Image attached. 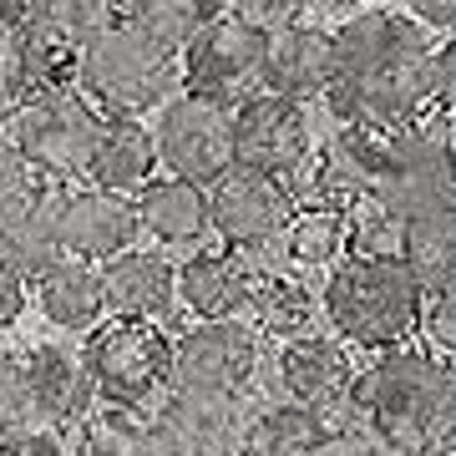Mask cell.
Segmentation results:
<instances>
[{
	"instance_id": "obj_12",
	"label": "cell",
	"mask_w": 456,
	"mask_h": 456,
	"mask_svg": "<svg viewBox=\"0 0 456 456\" xmlns=\"http://www.w3.org/2000/svg\"><path fill=\"white\" fill-rule=\"evenodd\" d=\"M264 46L269 36H259L254 26H244L239 16H218L178 51L183 66V92L218 102H244L248 92H259L264 71Z\"/></svg>"
},
{
	"instance_id": "obj_11",
	"label": "cell",
	"mask_w": 456,
	"mask_h": 456,
	"mask_svg": "<svg viewBox=\"0 0 456 456\" xmlns=\"http://www.w3.org/2000/svg\"><path fill=\"white\" fill-rule=\"evenodd\" d=\"M158 158L173 178L213 188L233 167V102L178 92L158 112Z\"/></svg>"
},
{
	"instance_id": "obj_3",
	"label": "cell",
	"mask_w": 456,
	"mask_h": 456,
	"mask_svg": "<svg viewBox=\"0 0 456 456\" xmlns=\"http://www.w3.org/2000/svg\"><path fill=\"white\" fill-rule=\"evenodd\" d=\"M320 299L325 330L365 355L411 345L426 314V294L401 254H345L325 274Z\"/></svg>"
},
{
	"instance_id": "obj_13",
	"label": "cell",
	"mask_w": 456,
	"mask_h": 456,
	"mask_svg": "<svg viewBox=\"0 0 456 456\" xmlns=\"http://www.w3.org/2000/svg\"><path fill=\"white\" fill-rule=\"evenodd\" d=\"M299 198L284 178L254 173V167H228L208 188V224L224 248H264L274 244L284 224L294 218Z\"/></svg>"
},
{
	"instance_id": "obj_33",
	"label": "cell",
	"mask_w": 456,
	"mask_h": 456,
	"mask_svg": "<svg viewBox=\"0 0 456 456\" xmlns=\"http://www.w3.org/2000/svg\"><path fill=\"white\" fill-rule=\"evenodd\" d=\"M421 330H426V340H431V350H436V355H446L456 365V284L426 299Z\"/></svg>"
},
{
	"instance_id": "obj_27",
	"label": "cell",
	"mask_w": 456,
	"mask_h": 456,
	"mask_svg": "<svg viewBox=\"0 0 456 456\" xmlns=\"http://www.w3.org/2000/svg\"><path fill=\"white\" fill-rule=\"evenodd\" d=\"M224 16V0H117V20L152 36L158 46L183 51L208 20Z\"/></svg>"
},
{
	"instance_id": "obj_29",
	"label": "cell",
	"mask_w": 456,
	"mask_h": 456,
	"mask_svg": "<svg viewBox=\"0 0 456 456\" xmlns=\"http://www.w3.org/2000/svg\"><path fill=\"white\" fill-rule=\"evenodd\" d=\"M26 26L86 46L97 31L117 26V0H26Z\"/></svg>"
},
{
	"instance_id": "obj_21",
	"label": "cell",
	"mask_w": 456,
	"mask_h": 456,
	"mask_svg": "<svg viewBox=\"0 0 456 456\" xmlns=\"http://www.w3.org/2000/svg\"><path fill=\"white\" fill-rule=\"evenodd\" d=\"M137 208V228L142 239H152L158 248H203V239L213 233L208 224V188H198L188 178H152L142 193L132 198Z\"/></svg>"
},
{
	"instance_id": "obj_20",
	"label": "cell",
	"mask_w": 456,
	"mask_h": 456,
	"mask_svg": "<svg viewBox=\"0 0 456 456\" xmlns=\"http://www.w3.org/2000/svg\"><path fill=\"white\" fill-rule=\"evenodd\" d=\"M330 82H335V36L320 26H289V31L269 36L264 46V71L259 92L294 102H325Z\"/></svg>"
},
{
	"instance_id": "obj_24",
	"label": "cell",
	"mask_w": 456,
	"mask_h": 456,
	"mask_svg": "<svg viewBox=\"0 0 456 456\" xmlns=\"http://www.w3.org/2000/svg\"><path fill=\"white\" fill-rule=\"evenodd\" d=\"M279 254L299 274L325 279L350 254V213L320 208V203H299L294 218L284 224V233H279Z\"/></svg>"
},
{
	"instance_id": "obj_22",
	"label": "cell",
	"mask_w": 456,
	"mask_h": 456,
	"mask_svg": "<svg viewBox=\"0 0 456 456\" xmlns=\"http://www.w3.org/2000/svg\"><path fill=\"white\" fill-rule=\"evenodd\" d=\"M31 305L41 310L51 330L61 335H86L107 320V294H102V269L82 259H56L46 274L31 284Z\"/></svg>"
},
{
	"instance_id": "obj_45",
	"label": "cell",
	"mask_w": 456,
	"mask_h": 456,
	"mask_svg": "<svg viewBox=\"0 0 456 456\" xmlns=\"http://www.w3.org/2000/svg\"><path fill=\"white\" fill-rule=\"evenodd\" d=\"M71 456H77V452H71Z\"/></svg>"
},
{
	"instance_id": "obj_36",
	"label": "cell",
	"mask_w": 456,
	"mask_h": 456,
	"mask_svg": "<svg viewBox=\"0 0 456 456\" xmlns=\"http://www.w3.org/2000/svg\"><path fill=\"white\" fill-rule=\"evenodd\" d=\"M11 416H31L26 411V375H20V350L0 345V421Z\"/></svg>"
},
{
	"instance_id": "obj_10",
	"label": "cell",
	"mask_w": 456,
	"mask_h": 456,
	"mask_svg": "<svg viewBox=\"0 0 456 456\" xmlns=\"http://www.w3.org/2000/svg\"><path fill=\"white\" fill-rule=\"evenodd\" d=\"M314 112L310 102L274 97V92H248L233 102V167H254L269 178L294 183L314 152Z\"/></svg>"
},
{
	"instance_id": "obj_37",
	"label": "cell",
	"mask_w": 456,
	"mask_h": 456,
	"mask_svg": "<svg viewBox=\"0 0 456 456\" xmlns=\"http://www.w3.org/2000/svg\"><path fill=\"white\" fill-rule=\"evenodd\" d=\"M314 456H395V452L375 436L370 426H355V431H330V436L314 446Z\"/></svg>"
},
{
	"instance_id": "obj_39",
	"label": "cell",
	"mask_w": 456,
	"mask_h": 456,
	"mask_svg": "<svg viewBox=\"0 0 456 456\" xmlns=\"http://www.w3.org/2000/svg\"><path fill=\"white\" fill-rule=\"evenodd\" d=\"M26 305H31V284L0 269V335H5V330L16 325L20 314H26Z\"/></svg>"
},
{
	"instance_id": "obj_42",
	"label": "cell",
	"mask_w": 456,
	"mask_h": 456,
	"mask_svg": "<svg viewBox=\"0 0 456 456\" xmlns=\"http://www.w3.org/2000/svg\"><path fill=\"white\" fill-rule=\"evenodd\" d=\"M320 11H340V16H355V11H365L370 0H314Z\"/></svg>"
},
{
	"instance_id": "obj_40",
	"label": "cell",
	"mask_w": 456,
	"mask_h": 456,
	"mask_svg": "<svg viewBox=\"0 0 456 456\" xmlns=\"http://www.w3.org/2000/svg\"><path fill=\"white\" fill-rule=\"evenodd\" d=\"M401 5L426 31H456V0H401Z\"/></svg>"
},
{
	"instance_id": "obj_41",
	"label": "cell",
	"mask_w": 456,
	"mask_h": 456,
	"mask_svg": "<svg viewBox=\"0 0 456 456\" xmlns=\"http://www.w3.org/2000/svg\"><path fill=\"white\" fill-rule=\"evenodd\" d=\"M26 26V0H0V36H16Z\"/></svg>"
},
{
	"instance_id": "obj_5",
	"label": "cell",
	"mask_w": 456,
	"mask_h": 456,
	"mask_svg": "<svg viewBox=\"0 0 456 456\" xmlns=\"http://www.w3.org/2000/svg\"><path fill=\"white\" fill-rule=\"evenodd\" d=\"M269 350L248 320H193L173 335V380L167 391L203 401H274L269 391Z\"/></svg>"
},
{
	"instance_id": "obj_31",
	"label": "cell",
	"mask_w": 456,
	"mask_h": 456,
	"mask_svg": "<svg viewBox=\"0 0 456 456\" xmlns=\"http://www.w3.org/2000/svg\"><path fill=\"white\" fill-rule=\"evenodd\" d=\"M0 456H71V441L41 416H11L0 421Z\"/></svg>"
},
{
	"instance_id": "obj_8",
	"label": "cell",
	"mask_w": 456,
	"mask_h": 456,
	"mask_svg": "<svg viewBox=\"0 0 456 456\" xmlns=\"http://www.w3.org/2000/svg\"><path fill=\"white\" fill-rule=\"evenodd\" d=\"M355 380H360L355 350L340 335H330V330L269 350V391L279 401H294V406L314 411L325 431L365 426L360 401H355Z\"/></svg>"
},
{
	"instance_id": "obj_34",
	"label": "cell",
	"mask_w": 456,
	"mask_h": 456,
	"mask_svg": "<svg viewBox=\"0 0 456 456\" xmlns=\"http://www.w3.org/2000/svg\"><path fill=\"white\" fill-rule=\"evenodd\" d=\"M26 97H31V77H26L16 36H0V127H5V117L16 112Z\"/></svg>"
},
{
	"instance_id": "obj_15",
	"label": "cell",
	"mask_w": 456,
	"mask_h": 456,
	"mask_svg": "<svg viewBox=\"0 0 456 456\" xmlns=\"http://www.w3.org/2000/svg\"><path fill=\"white\" fill-rule=\"evenodd\" d=\"M20 375H26V411L51 426H61V431H77L102 406L82 350L66 340L26 345L20 350Z\"/></svg>"
},
{
	"instance_id": "obj_16",
	"label": "cell",
	"mask_w": 456,
	"mask_h": 456,
	"mask_svg": "<svg viewBox=\"0 0 456 456\" xmlns=\"http://www.w3.org/2000/svg\"><path fill=\"white\" fill-rule=\"evenodd\" d=\"M142 228H137V208L132 198L107 193L97 183H61V248L82 264H107L117 254L137 248Z\"/></svg>"
},
{
	"instance_id": "obj_6",
	"label": "cell",
	"mask_w": 456,
	"mask_h": 456,
	"mask_svg": "<svg viewBox=\"0 0 456 456\" xmlns=\"http://www.w3.org/2000/svg\"><path fill=\"white\" fill-rule=\"evenodd\" d=\"M370 203L391 218L411 224L416 213L456 203V132L436 112L416 117L386 137V152L375 163Z\"/></svg>"
},
{
	"instance_id": "obj_19",
	"label": "cell",
	"mask_w": 456,
	"mask_h": 456,
	"mask_svg": "<svg viewBox=\"0 0 456 456\" xmlns=\"http://www.w3.org/2000/svg\"><path fill=\"white\" fill-rule=\"evenodd\" d=\"M254 269L239 248H193L178 264V310L193 320H248Z\"/></svg>"
},
{
	"instance_id": "obj_4",
	"label": "cell",
	"mask_w": 456,
	"mask_h": 456,
	"mask_svg": "<svg viewBox=\"0 0 456 456\" xmlns=\"http://www.w3.org/2000/svg\"><path fill=\"white\" fill-rule=\"evenodd\" d=\"M77 92H82L102 117H147L163 112L167 102L183 92V66L178 51L158 46L152 36L132 31L127 20H117L97 31L82 46V71H77Z\"/></svg>"
},
{
	"instance_id": "obj_14",
	"label": "cell",
	"mask_w": 456,
	"mask_h": 456,
	"mask_svg": "<svg viewBox=\"0 0 456 456\" xmlns=\"http://www.w3.org/2000/svg\"><path fill=\"white\" fill-rule=\"evenodd\" d=\"M147 416H152L158 456H239L244 426H248V416H254V406L167 391Z\"/></svg>"
},
{
	"instance_id": "obj_32",
	"label": "cell",
	"mask_w": 456,
	"mask_h": 456,
	"mask_svg": "<svg viewBox=\"0 0 456 456\" xmlns=\"http://www.w3.org/2000/svg\"><path fill=\"white\" fill-rule=\"evenodd\" d=\"M305 11H310V0H233L228 16H239L259 36H279V31H289V26H299Z\"/></svg>"
},
{
	"instance_id": "obj_9",
	"label": "cell",
	"mask_w": 456,
	"mask_h": 456,
	"mask_svg": "<svg viewBox=\"0 0 456 456\" xmlns=\"http://www.w3.org/2000/svg\"><path fill=\"white\" fill-rule=\"evenodd\" d=\"M102 127H107V117L82 92H31L16 112L5 117V137L26 152L36 178L46 183L86 178Z\"/></svg>"
},
{
	"instance_id": "obj_28",
	"label": "cell",
	"mask_w": 456,
	"mask_h": 456,
	"mask_svg": "<svg viewBox=\"0 0 456 456\" xmlns=\"http://www.w3.org/2000/svg\"><path fill=\"white\" fill-rule=\"evenodd\" d=\"M71 452L77 456H158L152 416L147 411H127V406H97L77 426Z\"/></svg>"
},
{
	"instance_id": "obj_35",
	"label": "cell",
	"mask_w": 456,
	"mask_h": 456,
	"mask_svg": "<svg viewBox=\"0 0 456 456\" xmlns=\"http://www.w3.org/2000/svg\"><path fill=\"white\" fill-rule=\"evenodd\" d=\"M36 167L26 163V152H20L11 137H5V127H0V208H11L16 198H26L36 188Z\"/></svg>"
},
{
	"instance_id": "obj_18",
	"label": "cell",
	"mask_w": 456,
	"mask_h": 456,
	"mask_svg": "<svg viewBox=\"0 0 456 456\" xmlns=\"http://www.w3.org/2000/svg\"><path fill=\"white\" fill-rule=\"evenodd\" d=\"M102 294H107V314L117 320L167 325L178 310V264L163 248H127L102 264Z\"/></svg>"
},
{
	"instance_id": "obj_25",
	"label": "cell",
	"mask_w": 456,
	"mask_h": 456,
	"mask_svg": "<svg viewBox=\"0 0 456 456\" xmlns=\"http://www.w3.org/2000/svg\"><path fill=\"white\" fill-rule=\"evenodd\" d=\"M401 259L416 274L421 294L452 289L456 284V203H441L431 213H416L401 233Z\"/></svg>"
},
{
	"instance_id": "obj_1",
	"label": "cell",
	"mask_w": 456,
	"mask_h": 456,
	"mask_svg": "<svg viewBox=\"0 0 456 456\" xmlns=\"http://www.w3.org/2000/svg\"><path fill=\"white\" fill-rule=\"evenodd\" d=\"M335 82L325 92L330 122L406 127L436 112V46L406 11H355L335 26Z\"/></svg>"
},
{
	"instance_id": "obj_30",
	"label": "cell",
	"mask_w": 456,
	"mask_h": 456,
	"mask_svg": "<svg viewBox=\"0 0 456 456\" xmlns=\"http://www.w3.org/2000/svg\"><path fill=\"white\" fill-rule=\"evenodd\" d=\"M16 46H20V61H26V77H31V92H77L82 46L56 41L46 31H31V26L16 31Z\"/></svg>"
},
{
	"instance_id": "obj_7",
	"label": "cell",
	"mask_w": 456,
	"mask_h": 456,
	"mask_svg": "<svg viewBox=\"0 0 456 456\" xmlns=\"http://www.w3.org/2000/svg\"><path fill=\"white\" fill-rule=\"evenodd\" d=\"M82 360L102 406L152 411L173 380V335L152 320L107 314L97 330L82 335Z\"/></svg>"
},
{
	"instance_id": "obj_17",
	"label": "cell",
	"mask_w": 456,
	"mask_h": 456,
	"mask_svg": "<svg viewBox=\"0 0 456 456\" xmlns=\"http://www.w3.org/2000/svg\"><path fill=\"white\" fill-rule=\"evenodd\" d=\"M56 259H66V248H61V183L41 178L26 198H16L11 208H0V269L26 279V284H36Z\"/></svg>"
},
{
	"instance_id": "obj_23",
	"label": "cell",
	"mask_w": 456,
	"mask_h": 456,
	"mask_svg": "<svg viewBox=\"0 0 456 456\" xmlns=\"http://www.w3.org/2000/svg\"><path fill=\"white\" fill-rule=\"evenodd\" d=\"M158 167H163V158H158V132L147 127L142 117H107L86 178L97 183V188H107V193L137 198L147 183L158 178Z\"/></svg>"
},
{
	"instance_id": "obj_44",
	"label": "cell",
	"mask_w": 456,
	"mask_h": 456,
	"mask_svg": "<svg viewBox=\"0 0 456 456\" xmlns=\"http://www.w3.org/2000/svg\"><path fill=\"white\" fill-rule=\"evenodd\" d=\"M446 446H452V452H456V436H452V441H446Z\"/></svg>"
},
{
	"instance_id": "obj_2",
	"label": "cell",
	"mask_w": 456,
	"mask_h": 456,
	"mask_svg": "<svg viewBox=\"0 0 456 456\" xmlns=\"http://www.w3.org/2000/svg\"><path fill=\"white\" fill-rule=\"evenodd\" d=\"M360 416L395 456H436L456 436V365L431 345H395L360 370Z\"/></svg>"
},
{
	"instance_id": "obj_43",
	"label": "cell",
	"mask_w": 456,
	"mask_h": 456,
	"mask_svg": "<svg viewBox=\"0 0 456 456\" xmlns=\"http://www.w3.org/2000/svg\"><path fill=\"white\" fill-rule=\"evenodd\" d=\"M436 456H456V452H452V446H441V452H436Z\"/></svg>"
},
{
	"instance_id": "obj_26",
	"label": "cell",
	"mask_w": 456,
	"mask_h": 456,
	"mask_svg": "<svg viewBox=\"0 0 456 456\" xmlns=\"http://www.w3.org/2000/svg\"><path fill=\"white\" fill-rule=\"evenodd\" d=\"M330 431L320 426V416L294 401H259L254 416L244 426V446L239 456H314V446L325 441Z\"/></svg>"
},
{
	"instance_id": "obj_38",
	"label": "cell",
	"mask_w": 456,
	"mask_h": 456,
	"mask_svg": "<svg viewBox=\"0 0 456 456\" xmlns=\"http://www.w3.org/2000/svg\"><path fill=\"white\" fill-rule=\"evenodd\" d=\"M436 117L456 132V31L436 46Z\"/></svg>"
}]
</instances>
